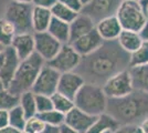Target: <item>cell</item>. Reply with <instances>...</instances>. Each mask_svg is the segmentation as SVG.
<instances>
[{
    "instance_id": "6da1fadb",
    "label": "cell",
    "mask_w": 148,
    "mask_h": 133,
    "mask_svg": "<svg viewBox=\"0 0 148 133\" xmlns=\"http://www.w3.org/2000/svg\"><path fill=\"white\" fill-rule=\"evenodd\" d=\"M130 68V54L114 40L105 41L96 51L82 58L76 72L86 82L103 85L111 76Z\"/></svg>"
},
{
    "instance_id": "7a4b0ae2",
    "label": "cell",
    "mask_w": 148,
    "mask_h": 133,
    "mask_svg": "<svg viewBox=\"0 0 148 133\" xmlns=\"http://www.w3.org/2000/svg\"><path fill=\"white\" fill-rule=\"evenodd\" d=\"M106 112L119 125H139L148 118V93L134 90L121 99H108Z\"/></svg>"
},
{
    "instance_id": "3957f363",
    "label": "cell",
    "mask_w": 148,
    "mask_h": 133,
    "mask_svg": "<svg viewBox=\"0 0 148 133\" xmlns=\"http://www.w3.org/2000/svg\"><path fill=\"white\" fill-rule=\"evenodd\" d=\"M44 64L45 61L38 53H33L31 57L22 60L8 90L17 95L30 91Z\"/></svg>"
},
{
    "instance_id": "277c9868",
    "label": "cell",
    "mask_w": 148,
    "mask_h": 133,
    "mask_svg": "<svg viewBox=\"0 0 148 133\" xmlns=\"http://www.w3.org/2000/svg\"><path fill=\"white\" fill-rule=\"evenodd\" d=\"M74 104L76 108L93 116H99L106 113L108 98L105 94L102 85L85 82L75 96Z\"/></svg>"
},
{
    "instance_id": "5b68a950",
    "label": "cell",
    "mask_w": 148,
    "mask_h": 133,
    "mask_svg": "<svg viewBox=\"0 0 148 133\" xmlns=\"http://www.w3.org/2000/svg\"><path fill=\"white\" fill-rule=\"evenodd\" d=\"M116 17L123 27V30L137 32H139L148 20L147 14L138 0H123Z\"/></svg>"
},
{
    "instance_id": "8992f818",
    "label": "cell",
    "mask_w": 148,
    "mask_h": 133,
    "mask_svg": "<svg viewBox=\"0 0 148 133\" xmlns=\"http://www.w3.org/2000/svg\"><path fill=\"white\" fill-rule=\"evenodd\" d=\"M32 3H22L11 1L8 3L5 12V19H7L14 27L18 33H33L32 28Z\"/></svg>"
},
{
    "instance_id": "52a82bcc",
    "label": "cell",
    "mask_w": 148,
    "mask_h": 133,
    "mask_svg": "<svg viewBox=\"0 0 148 133\" xmlns=\"http://www.w3.org/2000/svg\"><path fill=\"white\" fill-rule=\"evenodd\" d=\"M105 94L108 99H121L134 91L130 69L121 71L111 76L102 85Z\"/></svg>"
},
{
    "instance_id": "ba28073f",
    "label": "cell",
    "mask_w": 148,
    "mask_h": 133,
    "mask_svg": "<svg viewBox=\"0 0 148 133\" xmlns=\"http://www.w3.org/2000/svg\"><path fill=\"white\" fill-rule=\"evenodd\" d=\"M60 76H61V73L59 71H56L52 67H50L48 63H45L40 71L31 91L34 94H43L52 96L54 93L58 92Z\"/></svg>"
},
{
    "instance_id": "9c48e42d",
    "label": "cell",
    "mask_w": 148,
    "mask_h": 133,
    "mask_svg": "<svg viewBox=\"0 0 148 133\" xmlns=\"http://www.w3.org/2000/svg\"><path fill=\"white\" fill-rule=\"evenodd\" d=\"M81 61H82V57L75 51V49L71 44H63L61 50L58 52L56 57L45 63H48L50 67H52L53 69H56L62 74L66 72L76 71Z\"/></svg>"
},
{
    "instance_id": "30bf717a",
    "label": "cell",
    "mask_w": 148,
    "mask_h": 133,
    "mask_svg": "<svg viewBox=\"0 0 148 133\" xmlns=\"http://www.w3.org/2000/svg\"><path fill=\"white\" fill-rule=\"evenodd\" d=\"M123 0H92L82 12L90 16L95 23L99 21L116 16Z\"/></svg>"
},
{
    "instance_id": "8fae6325",
    "label": "cell",
    "mask_w": 148,
    "mask_h": 133,
    "mask_svg": "<svg viewBox=\"0 0 148 133\" xmlns=\"http://www.w3.org/2000/svg\"><path fill=\"white\" fill-rule=\"evenodd\" d=\"M33 36L36 44V53H38L45 62H49L56 57L63 45L48 31L34 32Z\"/></svg>"
},
{
    "instance_id": "7c38bea8",
    "label": "cell",
    "mask_w": 148,
    "mask_h": 133,
    "mask_svg": "<svg viewBox=\"0 0 148 133\" xmlns=\"http://www.w3.org/2000/svg\"><path fill=\"white\" fill-rule=\"evenodd\" d=\"M85 82V79L76 71L62 73L58 85V92L74 100Z\"/></svg>"
},
{
    "instance_id": "4fadbf2b",
    "label": "cell",
    "mask_w": 148,
    "mask_h": 133,
    "mask_svg": "<svg viewBox=\"0 0 148 133\" xmlns=\"http://www.w3.org/2000/svg\"><path fill=\"white\" fill-rule=\"evenodd\" d=\"M96 118L97 116H93L74 107L69 113L65 114V124L74 129L76 132L86 133L95 122Z\"/></svg>"
},
{
    "instance_id": "5bb4252c",
    "label": "cell",
    "mask_w": 148,
    "mask_h": 133,
    "mask_svg": "<svg viewBox=\"0 0 148 133\" xmlns=\"http://www.w3.org/2000/svg\"><path fill=\"white\" fill-rule=\"evenodd\" d=\"M104 42L105 41L99 36V33L95 28L94 30L90 31L85 36L75 40L73 43H71V45L75 49V51L81 57L83 58L93 53L94 51H96Z\"/></svg>"
},
{
    "instance_id": "9a60e30c",
    "label": "cell",
    "mask_w": 148,
    "mask_h": 133,
    "mask_svg": "<svg viewBox=\"0 0 148 133\" xmlns=\"http://www.w3.org/2000/svg\"><path fill=\"white\" fill-rule=\"evenodd\" d=\"M20 62L21 60L19 59L12 47H8L5 49V63L2 65V69L0 70V78L5 82L7 89L12 82Z\"/></svg>"
},
{
    "instance_id": "2e32d148",
    "label": "cell",
    "mask_w": 148,
    "mask_h": 133,
    "mask_svg": "<svg viewBox=\"0 0 148 133\" xmlns=\"http://www.w3.org/2000/svg\"><path fill=\"white\" fill-rule=\"evenodd\" d=\"M96 28L95 21L85 13L81 12L70 23V44Z\"/></svg>"
},
{
    "instance_id": "e0dca14e",
    "label": "cell",
    "mask_w": 148,
    "mask_h": 133,
    "mask_svg": "<svg viewBox=\"0 0 148 133\" xmlns=\"http://www.w3.org/2000/svg\"><path fill=\"white\" fill-rule=\"evenodd\" d=\"M12 47L16 53L18 54L19 59L22 61L27 58L31 57L33 53H36V44H34V36L33 33H18L14 36Z\"/></svg>"
},
{
    "instance_id": "ac0fdd59",
    "label": "cell",
    "mask_w": 148,
    "mask_h": 133,
    "mask_svg": "<svg viewBox=\"0 0 148 133\" xmlns=\"http://www.w3.org/2000/svg\"><path fill=\"white\" fill-rule=\"evenodd\" d=\"M96 30L104 41H114L118 39L123 31V27L117 17L113 16L99 21L96 23Z\"/></svg>"
},
{
    "instance_id": "d6986e66",
    "label": "cell",
    "mask_w": 148,
    "mask_h": 133,
    "mask_svg": "<svg viewBox=\"0 0 148 133\" xmlns=\"http://www.w3.org/2000/svg\"><path fill=\"white\" fill-rule=\"evenodd\" d=\"M52 18H53V16H52L50 9L33 6V12H32L33 33L34 32L48 31L49 25L51 23V21H52Z\"/></svg>"
},
{
    "instance_id": "ffe728a7",
    "label": "cell",
    "mask_w": 148,
    "mask_h": 133,
    "mask_svg": "<svg viewBox=\"0 0 148 133\" xmlns=\"http://www.w3.org/2000/svg\"><path fill=\"white\" fill-rule=\"evenodd\" d=\"M117 42L123 48V50H125L130 54L135 52L144 43V41L139 36V32L132 31V30H123L118 37Z\"/></svg>"
},
{
    "instance_id": "44dd1931",
    "label": "cell",
    "mask_w": 148,
    "mask_h": 133,
    "mask_svg": "<svg viewBox=\"0 0 148 133\" xmlns=\"http://www.w3.org/2000/svg\"><path fill=\"white\" fill-rule=\"evenodd\" d=\"M130 74L134 90L148 93V64L130 67Z\"/></svg>"
},
{
    "instance_id": "7402d4cb",
    "label": "cell",
    "mask_w": 148,
    "mask_h": 133,
    "mask_svg": "<svg viewBox=\"0 0 148 133\" xmlns=\"http://www.w3.org/2000/svg\"><path fill=\"white\" fill-rule=\"evenodd\" d=\"M119 127L121 125L117 121L106 112L96 118L95 122L86 133H105L107 131L115 132Z\"/></svg>"
},
{
    "instance_id": "603a6c76",
    "label": "cell",
    "mask_w": 148,
    "mask_h": 133,
    "mask_svg": "<svg viewBox=\"0 0 148 133\" xmlns=\"http://www.w3.org/2000/svg\"><path fill=\"white\" fill-rule=\"evenodd\" d=\"M48 32L62 44H70V23L52 18Z\"/></svg>"
},
{
    "instance_id": "cb8c5ba5",
    "label": "cell",
    "mask_w": 148,
    "mask_h": 133,
    "mask_svg": "<svg viewBox=\"0 0 148 133\" xmlns=\"http://www.w3.org/2000/svg\"><path fill=\"white\" fill-rule=\"evenodd\" d=\"M19 105L22 108L27 119L36 116L38 114L37 103H36V94L32 91H27L20 95V102Z\"/></svg>"
},
{
    "instance_id": "d4e9b609",
    "label": "cell",
    "mask_w": 148,
    "mask_h": 133,
    "mask_svg": "<svg viewBox=\"0 0 148 133\" xmlns=\"http://www.w3.org/2000/svg\"><path fill=\"white\" fill-rule=\"evenodd\" d=\"M51 13H52L53 18L64 21L66 23H71L79 14L77 12L73 11L72 9L68 8L65 5H63L60 1H58V3H56L51 8Z\"/></svg>"
},
{
    "instance_id": "484cf974",
    "label": "cell",
    "mask_w": 148,
    "mask_h": 133,
    "mask_svg": "<svg viewBox=\"0 0 148 133\" xmlns=\"http://www.w3.org/2000/svg\"><path fill=\"white\" fill-rule=\"evenodd\" d=\"M16 34L17 32L14 27L8 20L5 18L0 19V43L5 48L10 47Z\"/></svg>"
},
{
    "instance_id": "4316f807",
    "label": "cell",
    "mask_w": 148,
    "mask_h": 133,
    "mask_svg": "<svg viewBox=\"0 0 148 133\" xmlns=\"http://www.w3.org/2000/svg\"><path fill=\"white\" fill-rule=\"evenodd\" d=\"M51 100H52L53 109L63 114L69 113L75 107L74 100L70 99V98L65 96V95L61 94V93H59V92H56V93H54V94L52 95L51 96Z\"/></svg>"
},
{
    "instance_id": "83f0119b",
    "label": "cell",
    "mask_w": 148,
    "mask_h": 133,
    "mask_svg": "<svg viewBox=\"0 0 148 133\" xmlns=\"http://www.w3.org/2000/svg\"><path fill=\"white\" fill-rule=\"evenodd\" d=\"M25 123H27V116L20 105H17L16 108L11 109L9 111V125L23 132Z\"/></svg>"
},
{
    "instance_id": "f1b7e54d",
    "label": "cell",
    "mask_w": 148,
    "mask_h": 133,
    "mask_svg": "<svg viewBox=\"0 0 148 133\" xmlns=\"http://www.w3.org/2000/svg\"><path fill=\"white\" fill-rule=\"evenodd\" d=\"M38 116L43 121L45 124H49V125H58V127H61L62 124L65 123V114L61 113L56 110H50L43 113H39L37 114Z\"/></svg>"
},
{
    "instance_id": "f546056e",
    "label": "cell",
    "mask_w": 148,
    "mask_h": 133,
    "mask_svg": "<svg viewBox=\"0 0 148 133\" xmlns=\"http://www.w3.org/2000/svg\"><path fill=\"white\" fill-rule=\"evenodd\" d=\"M20 95L13 94L8 89L0 92V110L10 111L11 109L19 105Z\"/></svg>"
},
{
    "instance_id": "4dcf8cb0",
    "label": "cell",
    "mask_w": 148,
    "mask_h": 133,
    "mask_svg": "<svg viewBox=\"0 0 148 133\" xmlns=\"http://www.w3.org/2000/svg\"><path fill=\"white\" fill-rule=\"evenodd\" d=\"M148 64V43H144L133 53H130V67Z\"/></svg>"
},
{
    "instance_id": "1f68e13d",
    "label": "cell",
    "mask_w": 148,
    "mask_h": 133,
    "mask_svg": "<svg viewBox=\"0 0 148 133\" xmlns=\"http://www.w3.org/2000/svg\"><path fill=\"white\" fill-rule=\"evenodd\" d=\"M45 127V123L38 115L27 119L25 132L27 133H42Z\"/></svg>"
},
{
    "instance_id": "d6a6232c",
    "label": "cell",
    "mask_w": 148,
    "mask_h": 133,
    "mask_svg": "<svg viewBox=\"0 0 148 133\" xmlns=\"http://www.w3.org/2000/svg\"><path fill=\"white\" fill-rule=\"evenodd\" d=\"M36 103H37L38 114L53 110L52 100H51V96H49V95L36 94Z\"/></svg>"
},
{
    "instance_id": "836d02e7",
    "label": "cell",
    "mask_w": 148,
    "mask_h": 133,
    "mask_svg": "<svg viewBox=\"0 0 148 133\" xmlns=\"http://www.w3.org/2000/svg\"><path fill=\"white\" fill-rule=\"evenodd\" d=\"M59 1L77 13H81L84 9V6L82 5L80 0H59Z\"/></svg>"
},
{
    "instance_id": "e575fe53",
    "label": "cell",
    "mask_w": 148,
    "mask_h": 133,
    "mask_svg": "<svg viewBox=\"0 0 148 133\" xmlns=\"http://www.w3.org/2000/svg\"><path fill=\"white\" fill-rule=\"evenodd\" d=\"M59 0H32V5L34 7H40V8H45V9H50L58 3Z\"/></svg>"
},
{
    "instance_id": "d590c367",
    "label": "cell",
    "mask_w": 148,
    "mask_h": 133,
    "mask_svg": "<svg viewBox=\"0 0 148 133\" xmlns=\"http://www.w3.org/2000/svg\"><path fill=\"white\" fill-rule=\"evenodd\" d=\"M9 125V111L0 110V129Z\"/></svg>"
},
{
    "instance_id": "8d00e7d4",
    "label": "cell",
    "mask_w": 148,
    "mask_h": 133,
    "mask_svg": "<svg viewBox=\"0 0 148 133\" xmlns=\"http://www.w3.org/2000/svg\"><path fill=\"white\" fill-rule=\"evenodd\" d=\"M125 133H142L139 125H121Z\"/></svg>"
},
{
    "instance_id": "74e56055",
    "label": "cell",
    "mask_w": 148,
    "mask_h": 133,
    "mask_svg": "<svg viewBox=\"0 0 148 133\" xmlns=\"http://www.w3.org/2000/svg\"><path fill=\"white\" fill-rule=\"evenodd\" d=\"M139 36L144 42H147L148 43V20L145 25H143V28L139 30Z\"/></svg>"
},
{
    "instance_id": "f35d334b",
    "label": "cell",
    "mask_w": 148,
    "mask_h": 133,
    "mask_svg": "<svg viewBox=\"0 0 148 133\" xmlns=\"http://www.w3.org/2000/svg\"><path fill=\"white\" fill-rule=\"evenodd\" d=\"M60 131H61V127L45 124V127H44V130L42 133H60Z\"/></svg>"
},
{
    "instance_id": "ab89813d",
    "label": "cell",
    "mask_w": 148,
    "mask_h": 133,
    "mask_svg": "<svg viewBox=\"0 0 148 133\" xmlns=\"http://www.w3.org/2000/svg\"><path fill=\"white\" fill-rule=\"evenodd\" d=\"M0 133H21V131H19L18 129L11 127V125H8L6 127L0 129Z\"/></svg>"
},
{
    "instance_id": "60d3db41",
    "label": "cell",
    "mask_w": 148,
    "mask_h": 133,
    "mask_svg": "<svg viewBox=\"0 0 148 133\" xmlns=\"http://www.w3.org/2000/svg\"><path fill=\"white\" fill-rule=\"evenodd\" d=\"M60 133H79V132H76L74 129H72L71 127H69V125H66L64 123V124L61 125V131H60Z\"/></svg>"
},
{
    "instance_id": "b9f144b4",
    "label": "cell",
    "mask_w": 148,
    "mask_h": 133,
    "mask_svg": "<svg viewBox=\"0 0 148 133\" xmlns=\"http://www.w3.org/2000/svg\"><path fill=\"white\" fill-rule=\"evenodd\" d=\"M139 129H140L142 133H148V118H146V119L139 124Z\"/></svg>"
},
{
    "instance_id": "7bdbcfd3",
    "label": "cell",
    "mask_w": 148,
    "mask_h": 133,
    "mask_svg": "<svg viewBox=\"0 0 148 133\" xmlns=\"http://www.w3.org/2000/svg\"><path fill=\"white\" fill-rule=\"evenodd\" d=\"M3 63H5V51L0 53V70L2 69Z\"/></svg>"
},
{
    "instance_id": "ee69618b",
    "label": "cell",
    "mask_w": 148,
    "mask_h": 133,
    "mask_svg": "<svg viewBox=\"0 0 148 133\" xmlns=\"http://www.w3.org/2000/svg\"><path fill=\"white\" fill-rule=\"evenodd\" d=\"M6 89H7L6 84H5V82L1 80V78H0V92H1V91H5Z\"/></svg>"
},
{
    "instance_id": "f6af8a7d",
    "label": "cell",
    "mask_w": 148,
    "mask_h": 133,
    "mask_svg": "<svg viewBox=\"0 0 148 133\" xmlns=\"http://www.w3.org/2000/svg\"><path fill=\"white\" fill-rule=\"evenodd\" d=\"M139 2H140V5L143 6V8H144V9L148 6V0H140Z\"/></svg>"
},
{
    "instance_id": "bcb514c9",
    "label": "cell",
    "mask_w": 148,
    "mask_h": 133,
    "mask_svg": "<svg viewBox=\"0 0 148 133\" xmlns=\"http://www.w3.org/2000/svg\"><path fill=\"white\" fill-rule=\"evenodd\" d=\"M12 1H17V2H22V3H32V0H12Z\"/></svg>"
},
{
    "instance_id": "7dc6e473",
    "label": "cell",
    "mask_w": 148,
    "mask_h": 133,
    "mask_svg": "<svg viewBox=\"0 0 148 133\" xmlns=\"http://www.w3.org/2000/svg\"><path fill=\"white\" fill-rule=\"evenodd\" d=\"M80 1L82 2V5H83V6L86 7L87 5H88V3H90V2L92 1V0H80Z\"/></svg>"
},
{
    "instance_id": "c3c4849f",
    "label": "cell",
    "mask_w": 148,
    "mask_h": 133,
    "mask_svg": "<svg viewBox=\"0 0 148 133\" xmlns=\"http://www.w3.org/2000/svg\"><path fill=\"white\" fill-rule=\"evenodd\" d=\"M114 133H125V132H124L123 127H118V129H117V130H116V131L114 132Z\"/></svg>"
},
{
    "instance_id": "681fc988",
    "label": "cell",
    "mask_w": 148,
    "mask_h": 133,
    "mask_svg": "<svg viewBox=\"0 0 148 133\" xmlns=\"http://www.w3.org/2000/svg\"><path fill=\"white\" fill-rule=\"evenodd\" d=\"M5 49H6V48H5L2 44L0 43V53H1V52H3V51H5Z\"/></svg>"
},
{
    "instance_id": "f907efd6",
    "label": "cell",
    "mask_w": 148,
    "mask_h": 133,
    "mask_svg": "<svg viewBox=\"0 0 148 133\" xmlns=\"http://www.w3.org/2000/svg\"><path fill=\"white\" fill-rule=\"evenodd\" d=\"M144 10H145V12H146V14H147V17H148V6L146 7V8L144 9Z\"/></svg>"
},
{
    "instance_id": "816d5d0a",
    "label": "cell",
    "mask_w": 148,
    "mask_h": 133,
    "mask_svg": "<svg viewBox=\"0 0 148 133\" xmlns=\"http://www.w3.org/2000/svg\"><path fill=\"white\" fill-rule=\"evenodd\" d=\"M105 133H114L113 131H107V132H105Z\"/></svg>"
},
{
    "instance_id": "f5cc1de1",
    "label": "cell",
    "mask_w": 148,
    "mask_h": 133,
    "mask_svg": "<svg viewBox=\"0 0 148 133\" xmlns=\"http://www.w3.org/2000/svg\"><path fill=\"white\" fill-rule=\"evenodd\" d=\"M21 133H27V132H25V131H23V132H21Z\"/></svg>"
},
{
    "instance_id": "db71d44e",
    "label": "cell",
    "mask_w": 148,
    "mask_h": 133,
    "mask_svg": "<svg viewBox=\"0 0 148 133\" xmlns=\"http://www.w3.org/2000/svg\"><path fill=\"white\" fill-rule=\"evenodd\" d=\"M138 1H140V0H138Z\"/></svg>"
}]
</instances>
